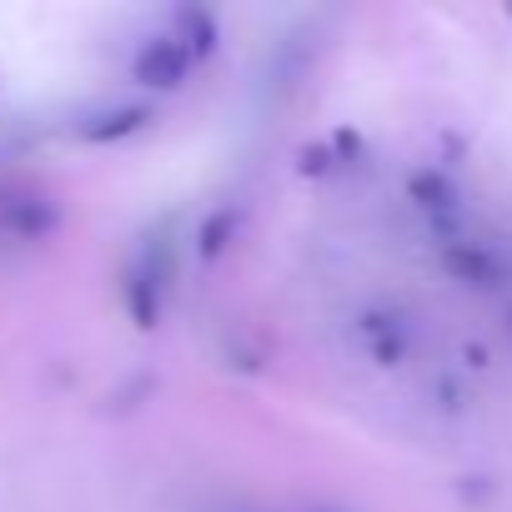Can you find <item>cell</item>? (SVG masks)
<instances>
[{"instance_id": "3", "label": "cell", "mask_w": 512, "mask_h": 512, "mask_svg": "<svg viewBox=\"0 0 512 512\" xmlns=\"http://www.w3.org/2000/svg\"><path fill=\"white\" fill-rule=\"evenodd\" d=\"M131 76H136V86H146V91H181L186 76H191V56H186L171 36H161V41L141 46Z\"/></svg>"}, {"instance_id": "4", "label": "cell", "mask_w": 512, "mask_h": 512, "mask_svg": "<svg viewBox=\"0 0 512 512\" xmlns=\"http://www.w3.org/2000/svg\"><path fill=\"white\" fill-rule=\"evenodd\" d=\"M171 41L191 56V66H196V61H206V56L216 51V41H221L216 16H211L206 6H186V11H176V36H171Z\"/></svg>"}, {"instance_id": "1", "label": "cell", "mask_w": 512, "mask_h": 512, "mask_svg": "<svg viewBox=\"0 0 512 512\" xmlns=\"http://www.w3.org/2000/svg\"><path fill=\"white\" fill-rule=\"evenodd\" d=\"M166 287H171V246L166 241H156V246H141V256L126 267V277H121V302H126V312H131V322L141 327V332H151L156 322H161V297H166Z\"/></svg>"}, {"instance_id": "6", "label": "cell", "mask_w": 512, "mask_h": 512, "mask_svg": "<svg viewBox=\"0 0 512 512\" xmlns=\"http://www.w3.org/2000/svg\"><path fill=\"white\" fill-rule=\"evenodd\" d=\"M236 221H241V216H236V206H221V211H211V216H206V226H201V236H196L206 262H211V256H221V251L236 241Z\"/></svg>"}, {"instance_id": "2", "label": "cell", "mask_w": 512, "mask_h": 512, "mask_svg": "<svg viewBox=\"0 0 512 512\" xmlns=\"http://www.w3.org/2000/svg\"><path fill=\"white\" fill-rule=\"evenodd\" d=\"M61 226V206L41 191H0V236L11 241H46Z\"/></svg>"}, {"instance_id": "5", "label": "cell", "mask_w": 512, "mask_h": 512, "mask_svg": "<svg viewBox=\"0 0 512 512\" xmlns=\"http://www.w3.org/2000/svg\"><path fill=\"white\" fill-rule=\"evenodd\" d=\"M146 121H151V106H116V111L91 116V121L81 126V141H86V146H111V141L136 136Z\"/></svg>"}, {"instance_id": "7", "label": "cell", "mask_w": 512, "mask_h": 512, "mask_svg": "<svg viewBox=\"0 0 512 512\" xmlns=\"http://www.w3.org/2000/svg\"><path fill=\"white\" fill-rule=\"evenodd\" d=\"M292 512H342V507H327V502H307V507H292Z\"/></svg>"}]
</instances>
